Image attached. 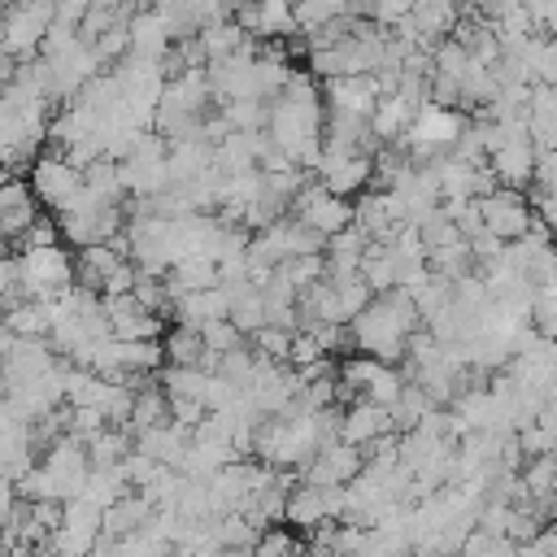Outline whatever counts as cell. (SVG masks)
I'll return each mask as SVG.
<instances>
[{
    "instance_id": "obj_1",
    "label": "cell",
    "mask_w": 557,
    "mask_h": 557,
    "mask_svg": "<svg viewBox=\"0 0 557 557\" xmlns=\"http://www.w3.org/2000/svg\"><path fill=\"white\" fill-rule=\"evenodd\" d=\"M409 322H413V309H409L405 296L374 300V305H366V309L357 313V339H361V348L374 352V357H383V352L396 357V348H400Z\"/></svg>"
},
{
    "instance_id": "obj_2",
    "label": "cell",
    "mask_w": 557,
    "mask_h": 557,
    "mask_svg": "<svg viewBox=\"0 0 557 557\" xmlns=\"http://www.w3.org/2000/svg\"><path fill=\"white\" fill-rule=\"evenodd\" d=\"M479 213H483V231L496 235V239H522L527 226H531L527 200H522V191H513V187L487 191V196L479 200Z\"/></svg>"
},
{
    "instance_id": "obj_3",
    "label": "cell",
    "mask_w": 557,
    "mask_h": 557,
    "mask_svg": "<svg viewBox=\"0 0 557 557\" xmlns=\"http://www.w3.org/2000/svg\"><path fill=\"white\" fill-rule=\"evenodd\" d=\"M357 470H361V453L352 444H326L305 466V483H313V487H344V483L357 479Z\"/></svg>"
},
{
    "instance_id": "obj_4",
    "label": "cell",
    "mask_w": 557,
    "mask_h": 557,
    "mask_svg": "<svg viewBox=\"0 0 557 557\" xmlns=\"http://www.w3.org/2000/svg\"><path fill=\"white\" fill-rule=\"evenodd\" d=\"M492 165L505 183H527L535 174V152H531V139L522 131H513L500 148H492Z\"/></svg>"
},
{
    "instance_id": "obj_5",
    "label": "cell",
    "mask_w": 557,
    "mask_h": 557,
    "mask_svg": "<svg viewBox=\"0 0 557 557\" xmlns=\"http://www.w3.org/2000/svg\"><path fill=\"white\" fill-rule=\"evenodd\" d=\"M387 426H392V409H387V405H374V400H366V405H357V409L344 418L339 435H344V444L361 448V444H374V440H379Z\"/></svg>"
},
{
    "instance_id": "obj_6",
    "label": "cell",
    "mask_w": 557,
    "mask_h": 557,
    "mask_svg": "<svg viewBox=\"0 0 557 557\" xmlns=\"http://www.w3.org/2000/svg\"><path fill=\"white\" fill-rule=\"evenodd\" d=\"M348 205L335 196V191H313V196H305V226H313V235H335L344 222H348Z\"/></svg>"
},
{
    "instance_id": "obj_7",
    "label": "cell",
    "mask_w": 557,
    "mask_h": 557,
    "mask_svg": "<svg viewBox=\"0 0 557 557\" xmlns=\"http://www.w3.org/2000/svg\"><path fill=\"white\" fill-rule=\"evenodd\" d=\"M366 170H370V165H366V161H357V157H352V161H331L326 191H335V196H339V191L361 187V183H366Z\"/></svg>"
},
{
    "instance_id": "obj_8",
    "label": "cell",
    "mask_w": 557,
    "mask_h": 557,
    "mask_svg": "<svg viewBox=\"0 0 557 557\" xmlns=\"http://www.w3.org/2000/svg\"><path fill=\"white\" fill-rule=\"evenodd\" d=\"M252 557H296V544H292V535H287V531L270 527V531H261V535H257Z\"/></svg>"
},
{
    "instance_id": "obj_9",
    "label": "cell",
    "mask_w": 557,
    "mask_h": 557,
    "mask_svg": "<svg viewBox=\"0 0 557 557\" xmlns=\"http://www.w3.org/2000/svg\"><path fill=\"white\" fill-rule=\"evenodd\" d=\"M531 57H535L540 83L557 91V39H548V44H535V48H531Z\"/></svg>"
},
{
    "instance_id": "obj_10",
    "label": "cell",
    "mask_w": 557,
    "mask_h": 557,
    "mask_svg": "<svg viewBox=\"0 0 557 557\" xmlns=\"http://www.w3.org/2000/svg\"><path fill=\"white\" fill-rule=\"evenodd\" d=\"M261 344H265V352H278V357H283L292 339H287V335H274V331H261Z\"/></svg>"
}]
</instances>
